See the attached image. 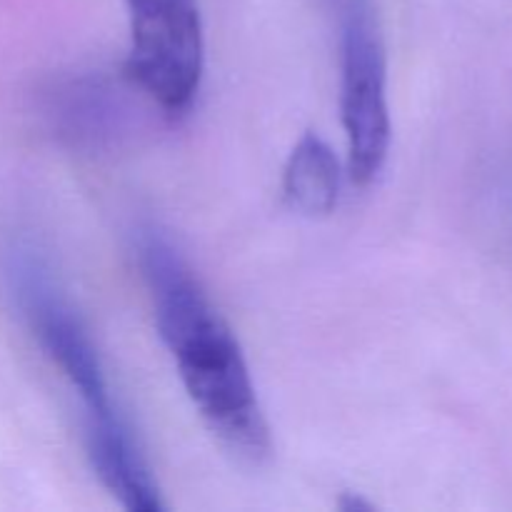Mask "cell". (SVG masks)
<instances>
[{
  "label": "cell",
  "mask_w": 512,
  "mask_h": 512,
  "mask_svg": "<svg viewBox=\"0 0 512 512\" xmlns=\"http://www.w3.org/2000/svg\"><path fill=\"white\" fill-rule=\"evenodd\" d=\"M135 258L148 285L155 328L200 418L240 460H265L270 428L248 363L198 275L168 235L153 225L135 235Z\"/></svg>",
  "instance_id": "obj_1"
},
{
  "label": "cell",
  "mask_w": 512,
  "mask_h": 512,
  "mask_svg": "<svg viewBox=\"0 0 512 512\" xmlns=\"http://www.w3.org/2000/svg\"><path fill=\"white\" fill-rule=\"evenodd\" d=\"M8 283L30 333L78 393L85 408V433L128 425L113 403L98 348L48 265L33 250L18 248L8 260Z\"/></svg>",
  "instance_id": "obj_2"
},
{
  "label": "cell",
  "mask_w": 512,
  "mask_h": 512,
  "mask_svg": "<svg viewBox=\"0 0 512 512\" xmlns=\"http://www.w3.org/2000/svg\"><path fill=\"white\" fill-rule=\"evenodd\" d=\"M340 28V118L355 185L378 178L390 150L388 63L373 0H333Z\"/></svg>",
  "instance_id": "obj_3"
},
{
  "label": "cell",
  "mask_w": 512,
  "mask_h": 512,
  "mask_svg": "<svg viewBox=\"0 0 512 512\" xmlns=\"http://www.w3.org/2000/svg\"><path fill=\"white\" fill-rule=\"evenodd\" d=\"M130 53L125 78L165 115L193 108L205 68L198 0H128Z\"/></svg>",
  "instance_id": "obj_4"
},
{
  "label": "cell",
  "mask_w": 512,
  "mask_h": 512,
  "mask_svg": "<svg viewBox=\"0 0 512 512\" xmlns=\"http://www.w3.org/2000/svg\"><path fill=\"white\" fill-rule=\"evenodd\" d=\"M45 118L60 140L80 150L113 148L130 125L123 93L100 75H75L45 93Z\"/></svg>",
  "instance_id": "obj_5"
},
{
  "label": "cell",
  "mask_w": 512,
  "mask_h": 512,
  "mask_svg": "<svg viewBox=\"0 0 512 512\" xmlns=\"http://www.w3.org/2000/svg\"><path fill=\"white\" fill-rule=\"evenodd\" d=\"M283 193L308 218H323L338 205L340 165L333 148L318 133H305L288 155Z\"/></svg>",
  "instance_id": "obj_6"
},
{
  "label": "cell",
  "mask_w": 512,
  "mask_h": 512,
  "mask_svg": "<svg viewBox=\"0 0 512 512\" xmlns=\"http://www.w3.org/2000/svg\"><path fill=\"white\" fill-rule=\"evenodd\" d=\"M348 498H350V495H348ZM340 508H343V510H373V505L363 503L360 498H350V500H345V503H340Z\"/></svg>",
  "instance_id": "obj_7"
}]
</instances>
